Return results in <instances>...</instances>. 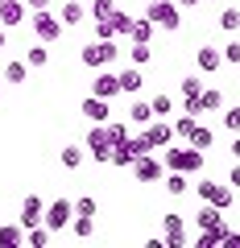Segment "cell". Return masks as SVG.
<instances>
[{"label":"cell","instance_id":"cell-1","mask_svg":"<svg viewBox=\"0 0 240 248\" xmlns=\"http://www.w3.org/2000/svg\"><path fill=\"white\" fill-rule=\"evenodd\" d=\"M116 54H120V42H91V46H83L79 50V62L83 66H91V71H99V66H112L116 62Z\"/></svg>","mask_w":240,"mask_h":248},{"label":"cell","instance_id":"cell-2","mask_svg":"<svg viewBox=\"0 0 240 248\" xmlns=\"http://www.w3.org/2000/svg\"><path fill=\"white\" fill-rule=\"evenodd\" d=\"M166 170H182V174H199V170H203V149H195V145H191V149H166Z\"/></svg>","mask_w":240,"mask_h":248},{"label":"cell","instance_id":"cell-3","mask_svg":"<svg viewBox=\"0 0 240 248\" xmlns=\"http://www.w3.org/2000/svg\"><path fill=\"white\" fill-rule=\"evenodd\" d=\"M145 17H149L158 29H178V25H182V17H178V4H174V0H153L149 9H145Z\"/></svg>","mask_w":240,"mask_h":248},{"label":"cell","instance_id":"cell-4","mask_svg":"<svg viewBox=\"0 0 240 248\" xmlns=\"http://www.w3.org/2000/svg\"><path fill=\"white\" fill-rule=\"evenodd\" d=\"M63 17H54L50 9H42V13H33V33H37V42H58V37H63Z\"/></svg>","mask_w":240,"mask_h":248},{"label":"cell","instance_id":"cell-5","mask_svg":"<svg viewBox=\"0 0 240 248\" xmlns=\"http://www.w3.org/2000/svg\"><path fill=\"white\" fill-rule=\"evenodd\" d=\"M71 219H75V203L71 199H54L50 207H46V228L50 232H63V228H71Z\"/></svg>","mask_w":240,"mask_h":248},{"label":"cell","instance_id":"cell-6","mask_svg":"<svg viewBox=\"0 0 240 248\" xmlns=\"http://www.w3.org/2000/svg\"><path fill=\"white\" fill-rule=\"evenodd\" d=\"M195 190H199L203 203L220 207V211H228V207H232V186H228V182H199Z\"/></svg>","mask_w":240,"mask_h":248},{"label":"cell","instance_id":"cell-7","mask_svg":"<svg viewBox=\"0 0 240 248\" xmlns=\"http://www.w3.org/2000/svg\"><path fill=\"white\" fill-rule=\"evenodd\" d=\"M91 95H99V99H116V95H120V75L108 71V66H99L96 79H91Z\"/></svg>","mask_w":240,"mask_h":248},{"label":"cell","instance_id":"cell-8","mask_svg":"<svg viewBox=\"0 0 240 248\" xmlns=\"http://www.w3.org/2000/svg\"><path fill=\"white\" fill-rule=\"evenodd\" d=\"M161 170H166V161L149 157V153H141V157L133 161V174H137V182H158V178H161Z\"/></svg>","mask_w":240,"mask_h":248},{"label":"cell","instance_id":"cell-9","mask_svg":"<svg viewBox=\"0 0 240 248\" xmlns=\"http://www.w3.org/2000/svg\"><path fill=\"white\" fill-rule=\"evenodd\" d=\"M25 13H29L25 0H0V25L4 29H17L21 21H25Z\"/></svg>","mask_w":240,"mask_h":248},{"label":"cell","instance_id":"cell-10","mask_svg":"<svg viewBox=\"0 0 240 248\" xmlns=\"http://www.w3.org/2000/svg\"><path fill=\"white\" fill-rule=\"evenodd\" d=\"M42 219H46V203L37 195H29L25 203H21V228H37Z\"/></svg>","mask_w":240,"mask_h":248},{"label":"cell","instance_id":"cell-11","mask_svg":"<svg viewBox=\"0 0 240 248\" xmlns=\"http://www.w3.org/2000/svg\"><path fill=\"white\" fill-rule=\"evenodd\" d=\"M83 116H87L91 124H108V120H112V108H108V99L87 95V99H83Z\"/></svg>","mask_w":240,"mask_h":248},{"label":"cell","instance_id":"cell-12","mask_svg":"<svg viewBox=\"0 0 240 248\" xmlns=\"http://www.w3.org/2000/svg\"><path fill=\"white\" fill-rule=\"evenodd\" d=\"M187 244V223L182 215H166V248H182Z\"/></svg>","mask_w":240,"mask_h":248},{"label":"cell","instance_id":"cell-13","mask_svg":"<svg viewBox=\"0 0 240 248\" xmlns=\"http://www.w3.org/2000/svg\"><path fill=\"white\" fill-rule=\"evenodd\" d=\"M145 133H149L153 149H161V145H170V141H174V124H161V120H149V124H145Z\"/></svg>","mask_w":240,"mask_h":248},{"label":"cell","instance_id":"cell-14","mask_svg":"<svg viewBox=\"0 0 240 248\" xmlns=\"http://www.w3.org/2000/svg\"><path fill=\"white\" fill-rule=\"evenodd\" d=\"M195 62H199V71H220V66H224V50H211V46H203V50H199L195 54Z\"/></svg>","mask_w":240,"mask_h":248},{"label":"cell","instance_id":"cell-15","mask_svg":"<svg viewBox=\"0 0 240 248\" xmlns=\"http://www.w3.org/2000/svg\"><path fill=\"white\" fill-rule=\"evenodd\" d=\"M195 223H199V232H211V228H224V211H220V207H211V203H207L203 211L195 215Z\"/></svg>","mask_w":240,"mask_h":248},{"label":"cell","instance_id":"cell-16","mask_svg":"<svg viewBox=\"0 0 240 248\" xmlns=\"http://www.w3.org/2000/svg\"><path fill=\"white\" fill-rule=\"evenodd\" d=\"M215 108H224V91L220 87H203L199 91V112H215Z\"/></svg>","mask_w":240,"mask_h":248},{"label":"cell","instance_id":"cell-17","mask_svg":"<svg viewBox=\"0 0 240 248\" xmlns=\"http://www.w3.org/2000/svg\"><path fill=\"white\" fill-rule=\"evenodd\" d=\"M58 17H63V25H79V21L87 17V9H83L79 0H66L63 9H58Z\"/></svg>","mask_w":240,"mask_h":248},{"label":"cell","instance_id":"cell-18","mask_svg":"<svg viewBox=\"0 0 240 248\" xmlns=\"http://www.w3.org/2000/svg\"><path fill=\"white\" fill-rule=\"evenodd\" d=\"M199 128V116H191V112H182V116H174V137H182V141H191V133Z\"/></svg>","mask_w":240,"mask_h":248},{"label":"cell","instance_id":"cell-19","mask_svg":"<svg viewBox=\"0 0 240 248\" xmlns=\"http://www.w3.org/2000/svg\"><path fill=\"white\" fill-rule=\"evenodd\" d=\"M21 244H25V232L17 223H4L0 228V248H21Z\"/></svg>","mask_w":240,"mask_h":248},{"label":"cell","instance_id":"cell-20","mask_svg":"<svg viewBox=\"0 0 240 248\" xmlns=\"http://www.w3.org/2000/svg\"><path fill=\"white\" fill-rule=\"evenodd\" d=\"M133 13H125V9H112V29H116V37H128L133 33Z\"/></svg>","mask_w":240,"mask_h":248},{"label":"cell","instance_id":"cell-21","mask_svg":"<svg viewBox=\"0 0 240 248\" xmlns=\"http://www.w3.org/2000/svg\"><path fill=\"white\" fill-rule=\"evenodd\" d=\"M141 66H128V71H120V91H128V95H137L141 91Z\"/></svg>","mask_w":240,"mask_h":248},{"label":"cell","instance_id":"cell-22","mask_svg":"<svg viewBox=\"0 0 240 248\" xmlns=\"http://www.w3.org/2000/svg\"><path fill=\"white\" fill-rule=\"evenodd\" d=\"M133 161H137V153H133V145H128V141L112 145V166H133Z\"/></svg>","mask_w":240,"mask_h":248},{"label":"cell","instance_id":"cell-23","mask_svg":"<svg viewBox=\"0 0 240 248\" xmlns=\"http://www.w3.org/2000/svg\"><path fill=\"white\" fill-rule=\"evenodd\" d=\"M128 120H133V124H141V128H145V124L153 120V104H141V99H137V104L128 108Z\"/></svg>","mask_w":240,"mask_h":248},{"label":"cell","instance_id":"cell-24","mask_svg":"<svg viewBox=\"0 0 240 248\" xmlns=\"http://www.w3.org/2000/svg\"><path fill=\"white\" fill-rule=\"evenodd\" d=\"M128 58H133V66H149V58H153L149 42H133V50H128Z\"/></svg>","mask_w":240,"mask_h":248},{"label":"cell","instance_id":"cell-25","mask_svg":"<svg viewBox=\"0 0 240 248\" xmlns=\"http://www.w3.org/2000/svg\"><path fill=\"white\" fill-rule=\"evenodd\" d=\"M50 236H54V232L50 228H46V223H37V228H29V244H33V248H50Z\"/></svg>","mask_w":240,"mask_h":248},{"label":"cell","instance_id":"cell-26","mask_svg":"<svg viewBox=\"0 0 240 248\" xmlns=\"http://www.w3.org/2000/svg\"><path fill=\"white\" fill-rule=\"evenodd\" d=\"M153 29H158V25H153L149 17H145V21H133V33H128V37H133V42H153Z\"/></svg>","mask_w":240,"mask_h":248},{"label":"cell","instance_id":"cell-27","mask_svg":"<svg viewBox=\"0 0 240 248\" xmlns=\"http://www.w3.org/2000/svg\"><path fill=\"white\" fill-rule=\"evenodd\" d=\"M187 174H182V170H170V178H166V190L170 195H187Z\"/></svg>","mask_w":240,"mask_h":248},{"label":"cell","instance_id":"cell-28","mask_svg":"<svg viewBox=\"0 0 240 248\" xmlns=\"http://www.w3.org/2000/svg\"><path fill=\"white\" fill-rule=\"evenodd\" d=\"M25 75H29V62H9L4 66V83H25Z\"/></svg>","mask_w":240,"mask_h":248},{"label":"cell","instance_id":"cell-29","mask_svg":"<svg viewBox=\"0 0 240 248\" xmlns=\"http://www.w3.org/2000/svg\"><path fill=\"white\" fill-rule=\"evenodd\" d=\"M191 145H195V149H211V145H215V133H211V128H203V124H199L195 133H191Z\"/></svg>","mask_w":240,"mask_h":248},{"label":"cell","instance_id":"cell-30","mask_svg":"<svg viewBox=\"0 0 240 248\" xmlns=\"http://www.w3.org/2000/svg\"><path fill=\"white\" fill-rule=\"evenodd\" d=\"M178 91H182V99H195L199 91H203V79H199V75H187V79L178 83Z\"/></svg>","mask_w":240,"mask_h":248},{"label":"cell","instance_id":"cell-31","mask_svg":"<svg viewBox=\"0 0 240 248\" xmlns=\"http://www.w3.org/2000/svg\"><path fill=\"white\" fill-rule=\"evenodd\" d=\"M71 228H75V236H79V240H87L91 232H96V219H91V215H75Z\"/></svg>","mask_w":240,"mask_h":248},{"label":"cell","instance_id":"cell-32","mask_svg":"<svg viewBox=\"0 0 240 248\" xmlns=\"http://www.w3.org/2000/svg\"><path fill=\"white\" fill-rule=\"evenodd\" d=\"M224 232H228V228H211V232H199V240H195V244H199V248H215V244H224Z\"/></svg>","mask_w":240,"mask_h":248},{"label":"cell","instance_id":"cell-33","mask_svg":"<svg viewBox=\"0 0 240 248\" xmlns=\"http://www.w3.org/2000/svg\"><path fill=\"white\" fill-rule=\"evenodd\" d=\"M25 62H29V66H46V62H50V50H46V42H42V46H29Z\"/></svg>","mask_w":240,"mask_h":248},{"label":"cell","instance_id":"cell-34","mask_svg":"<svg viewBox=\"0 0 240 248\" xmlns=\"http://www.w3.org/2000/svg\"><path fill=\"white\" fill-rule=\"evenodd\" d=\"M63 166L66 170H79L83 166V149H79V145H66V149H63Z\"/></svg>","mask_w":240,"mask_h":248},{"label":"cell","instance_id":"cell-35","mask_svg":"<svg viewBox=\"0 0 240 248\" xmlns=\"http://www.w3.org/2000/svg\"><path fill=\"white\" fill-rule=\"evenodd\" d=\"M220 25L228 29V33H240V9H224L220 13Z\"/></svg>","mask_w":240,"mask_h":248},{"label":"cell","instance_id":"cell-36","mask_svg":"<svg viewBox=\"0 0 240 248\" xmlns=\"http://www.w3.org/2000/svg\"><path fill=\"white\" fill-rule=\"evenodd\" d=\"M108 137H112V145L128 141V124H125V120H108Z\"/></svg>","mask_w":240,"mask_h":248},{"label":"cell","instance_id":"cell-37","mask_svg":"<svg viewBox=\"0 0 240 248\" xmlns=\"http://www.w3.org/2000/svg\"><path fill=\"white\" fill-rule=\"evenodd\" d=\"M112 9H116V0H91V17H96V21L112 17Z\"/></svg>","mask_w":240,"mask_h":248},{"label":"cell","instance_id":"cell-38","mask_svg":"<svg viewBox=\"0 0 240 248\" xmlns=\"http://www.w3.org/2000/svg\"><path fill=\"white\" fill-rule=\"evenodd\" d=\"M96 37H99V42H116V29H112V17L96 21Z\"/></svg>","mask_w":240,"mask_h":248},{"label":"cell","instance_id":"cell-39","mask_svg":"<svg viewBox=\"0 0 240 248\" xmlns=\"http://www.w3.org/2000/svg\"><path fill=\"white\" fill-rule=\"evenodd\" d=\"M149 104H153V116H170V112H174V99H170V95H153Z\"/></svg>","mask_w":240,"mask_h":248},{"label":"cell","instance_id":"cell-40","mask_svg":"<svg viewBox=\"0 0 240 248\" xmlns=\"http://www.w3.org/2000/svg\"><path fill=\"white\" fill-rule=\"evenodd\" d=\"M128 145H133V153H137V157H141V153H149V149H153L149 133H137V137H128Z\"/></svg>","mask_w":240,"mask_h":248},{"label":"cell","instance_id":"cell-41","mask_svg":"<svg viewBox=\"0 0 240 248\" xmlns=\"http://www.w3.org/2000/svg\"><path fill=\"white\" fill-rule=\"evenodd\" d=\"M75 215H96V199H91V195H83L79 203H75Z\"/></svg>","mask_w":240,"mask_h":248},{"label":"cell","instance_id":"cell-42","mask_svg":"<svg viewBox=\"0 0 240 248\" xmlns=\"http://www.w3.org/2000/svg\"><path fill=\"white\" fill-rule=\"evenodd\" d=\"M224 124H228L232 133H240V104H236V108H228V112H224Z\"/></svg>","mask_w":240,"mask_h":248},{"label":"cell","instance_id":"cell-43","mask_svg":"<svg viewBox=\"0 0 240 248\" xmlns=\"http://www.w3.org/2000/svg\"><path fill=\"white\" fill-rule=\"evenodd\" d=\"M224 62L240 66V42H228V46H224Z\"/></svg>","mask_w":240,"mask_h":248},{"label":"cell","instance_id":"cell-44","mask_svg":"<svg viewBox=\"0 0 240 248\" xmlns=\"http://www.w3.org/2000/svg\"><path fill=\"white\" fill-rule=\"evenodd\" d=\"M224 244H228V248H240V232H224Z\"/></svg>","mask_w":240,"mask_h":248},{"label":"cell","instance_id":"cell-45","mask_svg":"<svg viewBox=\"0 0 240 248\" xmlns=\"http://www.w3.org/2000/svg\"><path fill=\"white\" fill-rule=\"evenodd\" d=\"M228 186H232V190H240V166H232V174H228Z\"/></svg>","mask_w":240,"mask_h":248},{"label":"cell","instance_id":"cell-46","mask_svg":"<svg viewBox=\"0 0 240 248\" xmlns=\"http://www.w3.org/2000/svg\"><path fill=\"white\" fill-rule=\"evenodd\" d=\"M29 4V13H42V9H50V0H25Z\"/></svg>","mask_w":240,"mask_h":248},{"label":"cell","instance_id":"cell-47","mask_svg":"<svg viewBox=\"0 0 240 248\" xmlns=\"http://www.w3.org/2000/svg\"><path fill=\"white\" fill-rule=\"evenodd\" d=\"M232 157L240 161V133H236V141H232Z\"/></svg>","mask_w":240,"mask_h":248},{"label":"cell","instance_id":"cell-48","mask_svg":"<svg viewBox=\"0 0 240 248\" xmlns=\"http://www.w3.org/2000/svg\"><path fill=\"white\" fill-rule=\"evenodd\" d=\"M174 4H178V9H195L199 0H174Z\"/></svg>","mask_w":240,"mask_h":248},{"label":"cell","instance_id":"cell-49","mask_svg":"<svg viewBox=\"0 0 240 248\" xmlns=\"http://www.w3.org/2000/svg\"><path fill=\"white\" fill-rule=\"evenodd\" d=\"M4 46H9V29L0 25V50H4Z\"/></svg>","mask_w":240,"mask_h":248}]
</instances>
